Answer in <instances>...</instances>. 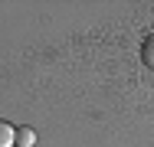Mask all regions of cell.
<instances>
[{
	"label": "cell",
	"mask_w": 154,
	"mask_h": 147,
	"mask_svg": "<svg viewBox=\"0 0 154 147\" xmlns=\"http://www.w3.org/2000/svg\"><path fill=\"white\" fill-rule=\"evenodd\" d=\"M13 144H17V128H10L0 118V147H13Z\"/></svg>",
	"instance_id": "6da1fadb"
},
{
	"label": "cell",
	"mask_w": 154,
	"mask_h": 147,
	"mask_svg": "<svg viewBox=\"0 0 154 147\" xmlns=\"http://www.w3.org/2000/svg\"><path fill=\"white\" fill-rule=\"evenodd\" d=\"M17 144L20 147H33L36 144V131H33V128H17Z\"/></svg>",
	"instance_id": "7a4b0ae2"
},
{
	"label": "cell",
	"mask_w": 154,
	"mask_h": 147,
	"mask_svg": "<svg viewBox=\"0 0 154 147\" xmlns=\"http://www.w3.org/2000/svg\"><path fill=\"white\" fill-rule=\"evenodd\" d=\"M141 62H144L148 69H154V36H148L144 46H141Z\"/></svg>",
	"instance_id": "3957f363"
}]
</instances>
